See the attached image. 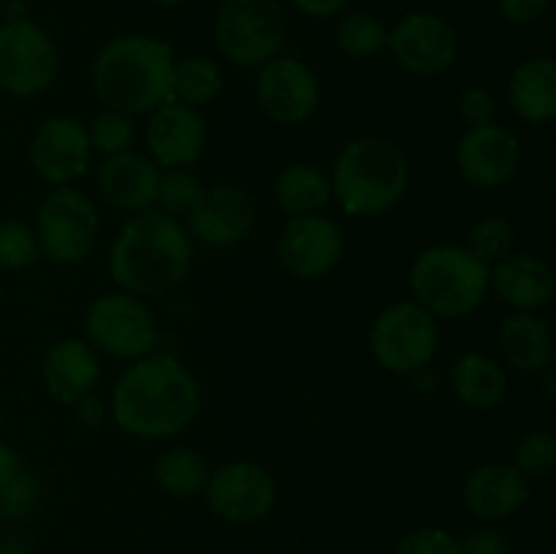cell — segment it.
<instances>
[{
	"instance_id": "cell-1",
	"label": "cell",
	"mask_w": 556,
	"mask_h": 554,
	"mask_svg": "<svg viewBox=\"0 0 556 554\" xmlns=\"http://www.w3.org/2000/svg\"><path fill=\"white\" fill-rule=\"evenodd\" d=\"M201 407L199 380L172 356L130 364L112 391V416L134 438L161 440L193 424Z\"/></svg>"
},
{
	"instance_id": "cell-2",
	"label": "cell",
	"mask_w": 556,
	"mask_h": 554,
	"mask_svg": "<svg viewBox=\"0 0 556 554\" xmlns=\"http://www.w3.org/2000/svg\"><path fill=\"white\" fill-rule=\"evenodd\" d=\"M190 237L166 212L144 210L119 228L109 250V272L125 293L161 297L188 277Z\"/></svg>"
},
{
	"instance_id": "cell-3",
	"label": "cell",
	"mask_w": 556,
	"mask_h": 554,
	"mask_svg": "<svg viewBox=\"0 0 556 554\" xmlns=\"http://www.w3.org/2000/svg\"><path fill=\"white\" fill-rule=\"evenodd\" d=\"M92 90L106 109L123 114H150L172 98L174 52L152 36H119L109 41L92 63Z\"/></svg>"
},
{
	"instance_id": "cell-4",
	"label": "cell",
	"mask_w": 556,
	"mask_h": 554,
	"mask_svg": "<svg viewBox=\"0 0 556 554\" xmlns=\"http://www.w3.org/2000/svg\"><path fill=\"white\" fill-rule=\"evenodd\" d=\"M331 196L353 217H378L405 199L410 182L407 158L383 136H358L337 155Z\"/></svg>"
},
{
	"instance_id": "cell-5",
	"label": "cell",
	"mask_w": 556,
	"mask_h": 554,
	"mask_svg": "<svg viewBox=\"0 0 556 554\" xmlns=\"http://www.w3.org/2000/svg\"><path fill=\"white\" fill-rule=\"evenodd\" d=\"M489 266L462 244H434L410 266L416 302L434 318H465L489 293Z\"/></svg>"
},
{
	"instance_id": "cell-6",
	"label": "cell",
	"mask_w": 556,
	"mask_h": 554,
	"mask_svg": "<svg viewBox=\"0 0 556 554\" xmlns=\"http://www.w3.org/2000/svg\"><path fill=\"white\" fill-rule=\"evenodd\" d=\"M438 318L418 302H396L375 318L369 348L375 362L394 375L429 367L438 351Z\"/></svg>"
},
{
	"instance_id": "cell-7",
	"label": "cell",
	"mask_w": 556,
	"mask_h": 554,
	"mask_svg": "<svg viewBox=\"0 0 556 554\" xmlns=\"http://www.w3.org/2000/svg\"><path fill=\"white\" fill-rule=\"evenodd\" d=\"M220 52L233 65L253 68L271 60L286 36L280 0H223L215 20Z\"/></svg>"
},
{
	"instance_id": "cell-8",
	"label": "cell",
	"mask_w": 556,
	"mask_h": 554,
	"mask_svg": "<svg viewBox=\"0 0 556 554\" xmlns=\"http://www.w3.org/2000/svg\"><path fill=\"white\" fill-rule=\"evenodd\" d=\"M87 337L98 351L123 362L150 356L157 342V324L152 310L134 293H103L90 304L85 318Z\"/></svg>"
},
{
	"instance_id": "cell-9",
	"label": "cell",
	"mask_w": 556,
	"mask_h": 554,
	"mask_svg": "<svg viewBox=\"0 0 556 554\" xmlns=\"http://www.w3.org/2000/svg\"><path fill=\"white\" fill-rule=\"evenodd\" d=\"M98 217L96 204L79 190L60 185L43 199L36 221V239L41 255L52 264H79L96 244Z\"/></svg>"
},
{
	"instance_id": "cell-10",
	"label": "cell",
	"mask_w": 556,
	"mask_h": 554,
	"mask_svg": "<svg viewBox=\"0 0 556 554\" xmlns=\"http://www.w3.org/2000/svg\"><path fill=\"white\" fill-rule=\"evenodd\" d=\"M60 58L52 38L27 16L0 25V87L11 96L30 98L49 90L58 76Z\"/></svg>"
},
{
	"instance_id": "cell-11",
	"label": "cell",
	"mask_w": 556,
	"mask_h": 554,
	"mask_svg": "<svg viewBox=\"0 0 556 554\" xmlns=\"http://www.w3.org/2000/svg\"><path fill=\"white\" fill-rule=\"evenodd\" d=\"M204 492L215 516L231 525H253L266 519L277 503V483L271 473L244 459L217 467Z\"/></svg>"
},
{
	"instance_id": "cell-12",
	"label": "cell",
	"mask_w": 556,
	"mask_h": 554,
	"mask_svg": "<svg viewBox=\"0 0 556 554\" xmlns=\"http://www.w3.org/2000/svg\"><path fill=\"white\" fill-rule=\"evenodd\" d=\"M255 96L266 117L280 125H302L318 112V76L302 60L275 54L261 65Z\"/></svg>"
},
{
	"instance_id": "cell-13",
	"label": "cell",
	"mask_w": 556,
	"mask_h": 554,
	"mask_svg": "<svg viewBox=\"0 0 556 554\" xmlns=\"http://www.w3.org/2000/svg\"><path fill=\"white\" fill-rule=\"evenodd\" d=\"M389 47L405 71L418 76H438L456 63L459 38L443 16L413 11L402 16L389 33Z\"/></svg>"
},
{
	"instance_id": "cell-14",
	"label": "cell",
	"mask_w": 556,
	"mask_h": 554,
	"mask_svg": "<svg viewBox=\"0 0 556 554\" xmlns=\"http://www.w3.org/2000/svg\"><path fill=\"white\" fill-rule=\"evenodd\" d=\"M345 253V239L337 223L320 215L288 217L277 239V259L291 275L313 280L324 277L340 264Z\"/></svg>"
},
{
	"instance_id": "cell-15",
	"label": "cell",
	"mask_w": 556,
	"mask_h": 554,
	"mask_svg": "<svg viewBox=\"0 0 556 554\" xmlns=\"http://www.w3.org/2000/svg\"><path fill=\"white\" fill-rule=\"evenodd\" d=\"M519 139L503 125H481L467 128L456 147V166L470 185L483 190L500 188L519 168Z\"/></svg>"
},
{
	"instance_id": "cell-16",
	"label": "cell",
	"mask_w": 556,
	"mask_h": 554,
	"mask_svg": "<svg viewBox=\"0 0 556 554\" xmlns=\"http://www.w3.org/2000/svg\"><path fill=\"white\" fill-rule=\"evenodd\" d=\"M255 201L237 185H215L204 190V199L188 215V237L199 239L210 248H228L237 244L253 231Z\"/></svg>"
},
{
	"instance_id": "cell-17",
	"label": "cell",
	"mask_w": 556,
	"mask_h": 554,
	"mask_svg": "<svg viewBox=\"0 0 556 554\" xmlns=\"http://www.w3.org/2000/svg\"><path fill=\"white\" fill-rule=\"evenodd\" d=\"M147 147H150L155 166L188 168L204 155L206 123L199 109L168 101L150 112L147 123Z\"/></svg>"
},
{
	"instance_id": "cell-18",
	"label": "cell",
	"mask_w": 556,
	"mask_h": 554,
	"mask_svg": "<svg viewBox=\"0 0 556 554\" xmlns=\"http://www.w3.org/2000/svg\"><path fill=\"white\" fill-rule=\"evenodd\" d=\"M90 152L85 123L74 117H49L33 136L30 161L47 182L68 185L87 172Z\"/></svg>"
},
{
	"instance_id": "cell-19",
	"label": "cell",
	"mask_w": 556,
	"mask_h": 554,
	"mask_svg": "<svg viewBox=\"0 0 556 554\" xmlns=\"http://www.w3.org/2000/svg\"><path fill=\"white\" fill-rule=\"evenodd\" d=\"M465 508L483 521L514 516L530 498V478L508 462H489L476 467L465 481Z\"/></svg>"
},
{
	"instance_id": "cell-20",
	"label": "cell",
	"mask_w": 556,
	"mask_h": 554,
	"mask_svg": "<svg viewBox=\"0 0 556 554\" xmlns=\"http://www.w3.org/2000/svg\"><path fill=\"white\" fill-rule=\"evenodd\" d=\"M489 286L516 313H538L554 299L556 282L552 266L530 253H510L489 272Z\"/></svg>"
},
{
	"instance_id": "cell-21",
	"label": "cell",
	"mask_w": 556,
	"mask_h": 554,
	"mask_svg": "<svg viewBox=\"0 0 556 554\" xmlns=\"http://www.w3.org/2000/svg\"><path fill=\"white\" fill-rule=\"evenodd\" d=\"M157 182H161V172H157L155 163L130 150L109 155L98 172L103 199L117 210L128 212L150 210L155 204Z\"/></svg>"
},
{
	"instance_id": "cell-22",
	"label": "cell",
	"mask_w": 556,
	"mask_h": 554,
	"mask_svg": "<svg viewBox=\"0 0 556 554\" xmlns=\"http://www.w3.org/2000/svg\"><path fill=\"white\" fill-rule=\"evenodd\" d=\"M98 378H101V364H98L96 348L76 337L58 342L47 353L43 383H47L49 394L63 405H74L81 396L92 394Z\"/></svg>"
},
{
	"instance_id": "cell-23",
	"label": "cell",
	"mask_w": 556,
	"mask_h": 554,
	"mask_svg": "<svg viewBox=\"0 0 556 554\" xmlns=\"http://www.w3.org/2000/svg\"><path fill=\"white\" fill-rule=\"evenodd\" d=\"M508 103L519 119L543 125L556 114V63L552 58H530L510 74Z\"/></svg>"
},
{
	"instance_id": "cell-24",
	"label": "cell",
	"mask_w": 556,
	"mask_h": 554,
	"mask_svg": "<svg viewBox=\"0 0 556 554\" xmlns=\"http://www.w3.org/2000/svg\"><path fill=\"white\" fill-rule=\"evenodd\" d=\"M451 389L472 411H494L508 396V375L486 353H465L451 369Z\"/></svg>"
},
{
	"instance_id": "cell-25",
	"label": "cell",
	"mask_w": 556,
	"mask_h": 554,
	"mask_svg": "<svg viewBox=\"0 0 556 554\" xmlns=\"http://www.w3.org/2000/svg\"><path fill=\"white\" fill-rule=\"evenodd\" d=\"M505 362L519 373H543L552 364V331L535 313H514L500 326Z\"/></svg>"
},
{
	"instance_id": "cell-26",
	"label": "cell",
	"mask_w": 556,
	"mask_h": 554,
	"mask_svg": "<svg viewBox=\"0 0 556 554\" xmlns=\"http://www.w3.org/2000/svg\"><path fill=\"white\" fill-rule=\"evenodd\" d=\"M275 196L288 217L318 215L331 199V182L320 168L309 163H293L282 168L277 177Z\"/></svg>"
},
{
	"instance_id": "cell-27",
	"label": "cell",
	"mask_w": 556,
	"mask_h": 554,
	"mask_svg": "<svg viewBox=\"0 0 556 554\" xmlns=\"http://www.w3.org/2000/svg\"><path fill=\"white\" fill-rule=\"evenodd\" d=\"M155 481L172 498H193V494L204 492L206 481H210V467L199 451L177 445L157 456Z\"/></svg>"
},
{
	"instance_id": "cell-28",
	"label": "cell",
	"mask_w": 556,
	"mask_h": 554,
	"mask_svg": "<svg viewBox=\"0 0 556 554\" xmlns=\"http://www.w3.org/2000/svg\"><path fill=\"white\" fill-rule=\"evenodd\" d=\"M223 90V74L210 58H185L182 63H174L172 76V98L185 106H204L212 103Z\"/></svg>"
},
{
	"instance_id": "cell-29",
	"label": "cell",
	"mask_w": 556,
	"mask_h": 554,
	"mask_svg": "<svg viewBox=\"0 0 556 554\" xmlns=\"http://www.w3.org/2000/svg\"><path fill=\"white\" fill-rule=\"evenodd\" d=\"M337 43L351 58L367 60L389 47V30L378 16L356 11V14L342 16V22L337 25Z\"/></svg>"
},
{
	"instance_id": "cell-30",
	"label": "cell",
	"mask_w": 556,
	"mask_h": 554,
	"mask_svg": "<svg viewBox=\"0 0 556 554\" xmlns=\"http://www.w3.org/2000/svg\"><path fill=\"white\" fill-rule=\"evenodd\" d=\"M516 228L508 217L503 215H486L470 228V239H467V250L476 255L478 261L492 269V264L503 261L505 255L514 253Z\"/></svg>"
},
{
	"instance_id": "cell-31",
	"label": "cell",
	"mask_w": 556,
	"mask_h": 554,
	"mask_svg": "<svg viewBox=\"0 0 556 554\" xmlns=\"http://www.w3.org/2000/svg\"><path fill=\"white\" fill-rule=\"evenodd\" d=\"M201 199H204V185L193 172L168 168L166 174H161L155 204H161L166 215H190L201 204Z\"/></svg>"
},
{
	"instance_id": "cell-32",
	"label": "cell",
	"mask_w": 556,
	"mask_h": 554,
	"mask_svg": "<svg viewBox=\"0 0 556 554\" xmlns=\"http://www.w3.org/2000/svg\"><path fill=\"white\" fill-rule=\"evenodd\" d=\"M514 467L525 478H546L556 467V438L543 429L521 435L514 451Z\"/></svg>"
},
{
	"instance_id": "cell-33",
	"label": "cell",
	"mask_w": 556,
	"mask_h": 554,
	"mask_svg": "<svg viewBox=\"0 0 556 554\" xmlns=\"http://www.w3.org/2000/svg\"><path fill=\"white\" fill-rule=\"evenodd\" d=\"M41 255L36 231L22 221L0 223V266L3 269H27Z\"/></svg>"
},
{
	"instance_id": "cell-34",
	"label": "cell",
	"mask_w": 556,
	"mask_h": 554,
	"mask_svg": "<svg viewBox=\"0 0 556 554\" xmlns=\"http://www.w3.org/2000/svg\"><path fill=\"white\" fill-rule=\"evenodd\" d=\"M87 139H90L92 150L103 152V155H114V152H123L130 147V141H134V123H130L128 114L106 109V112H101L90 123Z\"/></svg>"
},
{
	"instance_id": "cell-35",
	"label": "cell",
	"mask_w": 556,
	"mask_h": 554,
	"mask_svg": "<svg viewBox=\"0 0 556 554\" xmlns=\"http://www.w3.org/2000/svg\"><path fill=\"white\" fill-rule=\"evenodd\" d=\"M38 503V483L30 473L20 470L3 489H0V516L3 519H20L30 514Z\"/></svg>"
},
{
	"instance_id": "cell-36",
	"label": "cell",
	"mask_w": 556,
	"mask_h": 554,
	"mask_svg": "<svg viewBox=\"0 0 556 554\" xmlns=\"http://www.w3.org/2000/svg\"><path fill=\"white\" fill-rule=\"evenodd\" d=\"M394 554H462L459 541L448 530L440 527H421L413 530L396 543Z\"/></svg>"
},
{
	"instance_id": "cell-37",
	"label": "cell",
	"mask_w": 556,
	"mask_h": 554,
	"mask_svg": "<svg viewBox=\"0 0 556 554\" xmlns=\"http://www.w3.org/2000/svg\"><path fill=\"white\" fill-rule=\"evenodd\" d=\"M459 114L470 128L492 125L497 117V98L486 87H470L459 98Z\"/></svg>"
},
{
	"instance_id": "cell-38",
	"label": "cell",
	"mask_w": 556,
	"mask_h": 554,
	"mask_svg": "<svg viewBox=\"0 0 556 554\" xmlns=\"http://www.w3.org/2000/svg\"><path fill=\"white\" fill-rule=\"evenodd\" d=\"M462 554H508V538L500 530L483 527V530L467 532L465 541H459Z\"/></svg>"
},
{
	"instance_id": "cell-39",
	"label": "cell",
	"mask_w": 556,
	"mask_h": 554,
	"mask_svg": "<svg viewBox=\"0 0 556 554\" xmlns=\"http://www.w3.org/2000/svg\"><path fill=\"white\" fill-rule=\"evenodd\" d=\"M500 14L514 25H530L548 11L552 0H497Z\"/></svg>"
},
{
	"instance_id": "cell-40",
	"label": "cell",
	"mask_w": 556,
	"mask_h": 554,
	"mask_svg": "<svg viewBox=\"0 0 556 554\" xmlns=\"http://www.w3.org/2000/svg\"><path fill=\"white\" fill-rule=\"evenodd\" d=\"M74 405H76V416H79V421L87 424V427H98V424L106 418V405H103L101 396L87 394L81 396L79 402H74Z\"/></svg>"
},
{
	"instance_id": "cell-41",
	"label": "cell",
	"mask_w": 556,
	"mask_h": 554,
	"mask_svg": "<svg viewBox=\"0 0 556 554\" xmlns=\"http://www.w3.org/2000/svg\"><path fill=\"white\" fill-rule=\"evenodd\" d=\"M348 3H351V0H293V5H296L302 14L318 16V20L340 14Z\"/></svg>"
},
{
	"instance_id": "cell-42",
	"label": "cell",
	"mask_w": 556,
	"mask_h": 554,
	"mask_svg": "<svg viewBox=\"0 0 556 554\" xmlns=\"http://www.w3.org/2000/svg\"><path fill=\"white\" fill-rule=\"evenodd\" d=\"M20 470H22V459L20 454H16L14 445L0 443V489H3Z\"/></svg>"
},
{
	"instance_id": "cell-43",
	"label": "cell",
	"mask_w": 556,
	"mask_h": 554,
	"mask_svg": "<svg viewBox=\"0 0 556 554\" xmlns=\"http://www.w3.org/2000/svg\"><path fill=\"white\" fill-rule=\"evenodd\" d=\"M0 554H27V552H25V543L9 538V541H0Z\"/></svg>"
},
{
	"instance_id": "cell-44",
	"label": "cell",
	"mask_w": 556,
	"mask_h": 554,
	"mask_svg": "<svg viewBox=\"0 0 556 554\" xmlns=\"http://www.w3.org/2000/svg\"><path fill=\"white\" fill-rule=\"evenodd\" d=\"M155 3H161V5H179V3H182V0H155Z\"/></svg>"
},
{
	"instance_id": "cell-45",
	"label": "cell",
	"mask_w": 556,
	"mask_h": 554,
	"mask_svg": "<svg viewBox=\"0 0 556 554\" xmlns=\"http://www.w3.org/2000/svg\"><path fill=\"white\" fill-rule=\"evenodd\" d=\"M0 20H3V0H0Z\"/></svg>"
},
{
	"instance_id": "cell-46",
	"label": "cell",
	"mask_w": 556,
	"mask_h": 554,
	"mask_svg": "<svg viewBox=\"0 0 556 554\" xmlns=\"http://www.w3.org/2000/svg\"><path fill=\"white\" fill-rule=\"evenodd\" d=\"M0 521H3V516H0Z\"/></svg>"
}]
</instances>
